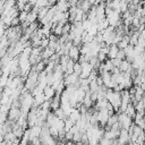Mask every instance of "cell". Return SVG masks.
I'll list each match as a JSON object with an SVG mask.
<instances>
[{"instance_id": "7c38bea8", "label": "cell", "mask_w": 145, "mask_h": 145, "mask_svg": "<svg viewBox=\"0 0 145 145\" xmlns=\"http://www.w3.org/2000/svg\"><path fill=\"white\" fill-rule=\"evenodd\" d=\"M43 94H44V96H45V99L46 100H51L52 97H54L56 96V89L52 87V86H50V85H48L44 89H43Z\"/></svg>"}, {"instance_id": "277c9868", "label": "cell", "mask_w": 145, "mask_h": 145, "mask_svg": "<svg viewBox=\"0 0 145 145\" xmlns=\"http://www.w3.org/2000/svg\"><path fill=\"white\" fill-rule=\"evenodd\" d=\"M118 143L122 144V145H127V144L130 143V135H129L128 129H125V128L120 129V135L118 137Z\"/></svg>"}, {"instance_id": "d6986e66", "label": "cell", "mask_w": 145, "mask_h": 145, "mask_svg": "<svg viewBox=\"0 0 145 145\" xmlns=\"http://www.w3.org/2000/svg\"><path fill=\"white\" fill-rule=\"evenodd\" d=\"M126 114L127 116H129L130 118H135V116H136V109H135V106H134V104L130 102L128 105H127V109H126Z\"/></svg>"}, {"instance_id": "3957f363", "label": "cell", "mask_w": 145, "mask_h": 145, "mask_svg": "<svg viewBox=\"0 0 145 145\" xmlns=\"http://www.w3.org/2000/svg\"><path fill=\"white\" fill-rule=\"evenodd\" d=\"M63 83L66 86L68 85H77L79 87V76L76 75L75 72L70 75H63Z\"/></svg>"}, {"instance_id": "4dcf8cb0", "label": "cell", "mask_w": 145, "mask_h": 145, "mask_svg": "<svg viewBox=\"0 0 145 145\" xmlns=\"http://www.w3.org/2000/svg\"><path fill=\"white\" fill-rule=\"evenodd\" d=\"M49 42H50L49 37H42V40H41V48L44 49V48L49 46Z\"/></svg>"}, {"instance_id": "f546056e", "label": "cell", "mask_w": 145, "mask_h": 145, "mask_svg": "<svg viewBox=\"0 0 145 145\" xmlns=\"http://www.w3.org/2000/svg\"><path fill=\"white\" fill-rule=\"evenodd\" d=\"M27 15H28V12H26V11H24V10L19 11L18 18H19L20 23H23V22H26V20H27Z\"/></svg>"}, {"instance_id": "4fadbf2b", "label": "cell", "mask_w": 145, "mask_h": 145, "mask_svg": "<svg viewBox=\"0 0 145 145\" xmlns=\"http://www.w3.org/2000/svg\"><path fill=\"white\" fill-rule=\"evenodd\" d=\"M25 130H26V129H25L24 127H22V126L17 125V123H16V121L14 122V125H12V133L16 135V137H18V138H22V136L24 135Z\"/></svg>"}, {"instance_id": "e575fe53", "label": "cell", "mask_w": 145, "mask_h": 145, "mask_svg": "<svg viewBox=\"0 0 145 145\" xmlns=\"http://www.w3.org/2000/svg\"><path fill=\"white\" fill-rule=\"evenodd\" d=\"M57 1H58V0H48V2H49L50 6H54V5L57 3Z\"/></svg>"}, {"instance_id": "7402d4cb", "label": "cell", "mask_w": 145, "mask_h": 145, "mask_svg": "<svg viewBox=\"0 0 145 145\" xmlns=\"http://www.w3.org/2000/svg\"><path fill=\"white\" fill-rule=\"evenodd\" d=\"M53 113H54L59 119H61V120H66V119L68 118V116L65 113V111H63L61 108H59V109H57L56 111H53Z\"/></svg>"}, {"instance_id": "d4e9b609", "label": "cell", "mask_w": 145, "mask_h": 145, "mask_svg": "<svg viewBox=\"0 0 145 145\" xmlns=\"http://www.w3.org/2000/svg\"><path fill=\"white\" fill-rule=\"evenodd\" d=\"M49 130H50V135L52 137H54L56 139H58V136H59V130L56 126H50L49 127Z\"/></svg>"}, {"instance_id": "484cf974", "label": "cell", "mask_w": 145, "mask_h": 145, "mask_svg": "<svg viewBox=\"0 0 145 145\" xmlns=\"http://www.w3.org/2000/svg\"><path fill=\"white\" fill-rule=\"evenodd\" d=\"M99 87H100V85L97 84L96 79H94V80H91V82H89V91H91V92H97Z\"/></svg>"}, {"instance_id": "f35d334b", "label": "cell", "mask_w": 145, "mask_h": 145, "mask_svg": "<svg viewBox=\"0 0 145 145\" xmlns=\"http://www.w3.org/2000/svg\"><path fill=\"white\" fill-rule=\"evenodd\" d=\"M1 125H2V123H1V122H0V128H1Z\"/></svg>"}, {"instance_id": "83f0119b", "label": "cell", "mask_w": 145, "mask_h": 145, "mask_svg": "<svg viewBox=\"0 0 145 145\" xmlns=\"http://www.w3.org/2000/svg\"><path fill=\"white\" fill-rule=\"evenodd\" d=\"M70 31H71V23H66L65 25H63V27H62V35L63 34H69L70 33Z\"/></svg>"}, {"instance_id": "44dd1931", "label": "cell", "mask_w": 145, "mask_h": 145, "mask_svg": "<svg viewBox=\"0 0 145 145\" xmlns=\"http://www.w3.org/2000/svg\"><path fill=\"white\" fill-rule=\"evenodd\" d=\"M129 36H130V39H129V44L133 45V46H135V45L137 44V42H138V39H139V32L137 31V32L133 33V34L129 35Z\"/></svg>"}, {"instance_id": "8992f818", "label": "cell", "mask_w": 145, "mask_h": 145, "mask_svg": "<svg viewBox=\"0 0 145 145\" xmlns=\"http://www.w3.org/2000/svg\"><path fill=\"white\" fill-rule=\"evenodd\" d=\"M92 70H93V66L88 61L83 62L82 63V74L79 75V77L80 78H88V76L92 72Z\"/></svg>"}, {"instance_id": "ab89813d", "label": "cell", "mask_w": 145, "mask_h": 145, "mask_svg": "<svg viewBox=\"0 0 145 145\" xmlns=\"http://www.w3.org/2000/svg\"><path fill=\"white\" fill-rule=\"evenodd\" d=\"M40 145H43V144H40Z\"/></svg>"}, {"instance_id": "9a60e30c", "label": "cell", "mask_w": 145, "mask_h": 145, "mask_svg": "<svg viewBox=\"0 0 145 145\" xmlns=\"http://www.w3.org/2000/svg\"><path fill=\"white\" fill-rule=\"evenodd\" d=\"M44 101H46V99H45V96H44L43 93L35 95V96H34V101H33V106H32V108H39V106H41V104H42Z\"/></svg>"}, {"instance_id": "ac0fdd59", "label": "cell", "mask_w": 145, "mask_h": 145, "mask_svg": "<svg viewBox=\"0 0 145 145\" xmlns=\"http://www.w3.org/2000/svg\"><path fill=\"white\" fill-rule=\"evenodd\" d=\"M80 116H82V113H80V111H79V109H77V108H74V110L70 112V114L68 116V118L69 119H71L74 122H76L79 118H80Z\"/></svg>"}, {"instance_id": "74e56055", "label": "cell", "mask_w": 145, "mask_h": 145, "mask_svg": "<svg viewBox=\"0 0 145 145\" xmlns=\"http://www.w3.org/2000/svg\"><path fill=\"white\" fill-rule=\"evenodd\" d=\"M1 96H2V93L0 92V100H1Z\"/></svg>"}, {"instance_id": "30bf717a", "label": "cell", "mask_w": 145, "mask_h": 145, "mask_svg": "<svg viewBox=\"0 0 145 145\" xmlns=\"http://www.w3.org/2000/svg\"><path fill=\"white\" fill-rule=\"evenodd\" d=\"M56 7H57V10L62 11V12H66V11H68V10H69V8H70V3H69L68 1L59 0V1H57Z\"/></svg>"}, {"instance_id": "52a82bcc", "label": "cell", "mask_w": 145, "mask_h": 145, "mask_svg": "<svg viewBox=\"0 0 145 145\" xmlns=\"http://www.w3.org/2000/svg\"><path fill=\"white\" fill-rule=\"evenodd\" d=\"M68 56H69V58H70L71 60H74L75 62L78 61V59H79V57H80V50H79V46L72 44V46L70 48V50H69V52H68Z\"/></svg>"}, {"instance_id": "1f68e13d", "label": "cell", "mask_w": 145, "mask_h": 145, "mask_svg": "<svg viewBox=\"0 0 145 145\" xmlns=\"http://www.w3.org/2000/svg\"><path fill=\"white\" fill-rule=\"evenodd\" d=\"M117 58H119L120 60L126 59V52H125V50H123V49H119L118 54H117Z\"/></svg>"}, {"instance_id": "e0dca14e", "label": "cell", "mask_w": 145, "mask_h": 145, "mask_svg": "<svg viewBox=\"0 0 145 145\" xmlns=\"http://www.w3.org/2000/svg\"><path fill=\"white\" fill-rule=\"evenodd\" d=\"M129 39H130V36L128 35V34H126V35H123V37L121 39V41H119L118 42V48L119 49H126L128 45H129Z\"/></svg>"}, {"instance_id": "5bb4252c", "label": "cell", "mask_w": 145, "mask_h": 145, "mask_svg": "<svg viewBox=\"0 0 145 145\" xmlns=\"http://www.w3.org/2000/svg\"><path fill=\"white\" fill-rule=\"evenodd\" d=\"M54 53H56V51H54V50H52L51 48L46 46V48H44V49L42 50V52H41V57H42V59H43V60H49V59H50Z\"/></svg>"}, {"instance_id": "2e32d148", "label": "cell", "mask_w": 145, "mask_h": 145, "mask_svg": "<svg viewBox=\"0 0 145 145\" xmlns=\"http://www.w3.org/2000/svg\"><path fill=\"white\" fill-rule=\"evenodd\" d=\"M118 51H119V48H118V45H117V44H111V45H109L108 59H114V58H117Z\"/></svg>"}, {"instance_id": "ba28073f", "label": "cell", "mask_w": 145, "mask_h": 145, "mask_svg": "<svg viewBox=\"0 0 145 145\" xmlns=\"http://www.w3.org/2000/svg\"><path fill=\"white\" fill-rule=\"evenodd\" d=\"M61 106V101H60V94H56L54 97L50 100V110L56 111Z\"/></svg>"}, {"instance_id": "cb8c5ba5", "label": "cell", "mask_w": 145, "mask_h": 145, "mask_svg": "<svg viewBox=\"0 0 145 145\" xmlns=\"http://www.w3.org/2000/svg\"><path fill=\"white\" fill-rule=\"evenodd\" d=\"M116 122H118V113H113L112 116H110V118L108 119V122H106V126L109 127H112Z\"/></svg>"}, {"instance_id": "603a6c76", "label": "cell", "mask_w": 145, "mask_h": 145, "mask_svg": "<svg viewBox=\"0 0 145 145\" xmlns=\"http://www.w3.org/2000/svg\"><path fill=\"white\" fill-rule=\"evenodd\" d=\"M27 22L31 24V23H34V22H37V12L35 11H29L28 15H27Z\"/></svg>"}, {"instance_id": "4316f807", "label": "cell", "mask_w": 145, "mask_h": 145, "mask_svg": "<svg viewBox=\"0 0 145 145\" xmlns=\"http://www.w3.org/2000/svg\"><path fill=\"white\" fill-rule=\"evenodd\" d=\"M74 72L76 74V75H80L82 74V63L79 62V61H76L75 63H74Z\"/></svg>"}, {"instance_id": "6da1fadb", "label": "cell", "mask_w": 145, "mask_h": 145, "mask_svg": "<svg viewBox=\"0 0 145 145\" xmlns=\"http://www.w3.org/2000/svg\"><path fill=\"white\" fill-rule=\"evenodd\" d=\"M39 84V72L35 71L34 69H31L28 76L26 77L25 82H24V86L27 91H33Z\"/></svg>"}, {"instance_id": "5b68a950", "label": "cell", "mask_w": 145, "mask_h": 145, "mask_svg": "<svg viewBox=\"0 0 145 145\" xmlns=\"http://www.w3.org/2000/svg\"><path fill=\"white\" fill-rule=\"evenodd\" d=\"M22 114V110L20 108H17V106H12L10 108V110L8 111V120H11V121H16Z\"/></svg>"}, {"instance_id": "8d00e7d4", "label": "cell", "mask_w": 145, "mask_h": 145, "mask_svg": "<svg viewBox=\"0 0 145 145\" xmlns=\"http://www.w3.org/2000/svg\"><path fill=\"white\" fill-rule=\"evenodd\" d=\"M11 145H20V144H19V143H12Z\"/></svg>"}, {"instance_id": "9c48e42d", "label": "cell", "mask_w": 145, "mask_h": 145, "mask_svg": "<svg viewBox=\"0 0 145 145\" xmlns=\"http://www.w3.org/2000/svg\"><path fill=\"white\" fill-rule=\"evenodd\" d=\"M119 69H120L121 72H129V74H130L131 70H133L131 62H129L127 59H123V60L121 61L120 66H119Z\"/></svg>"}, {"instance_id": "836d02e7", "label": "cell", "mask_w": 145, "mask_h": 145, "mask_svg": "<svg viewBox=\"0 0 145 145\" xmlns=\"http://www.w3.org/2000/svg\"><path fill=\"white\" fill-rule=\"evenodd\" d=\"M110 60L112 61L113 67H118V68H119V66H120V63H121V61H122V60H120L119 58H114V59H110Z\"/></svg>"}, {"instance_id": "8fae6325", "label": "cell", "mask_w": 145, "mask_h": 145, "mask_svg": "<svg viewBox=\"0 0 145 145\" xmlns=\"http://www.w3.org/2000/svg\"><path fill=\"white\" fill-rule=\"evenodd\" d=\"M42 131V127L39 125H35L33 127H29V138H34V137H40ZM31 140V139H29Z\"/></svg>"}, {"instance_id": "60d3db41", "label": "cell", "mask_w": 145, "mask_h": 145, "mask_svg": "<svg viewBox=\"0 0 145 145\" xmlns=\"http://www.w3.org/2000/svg\"><path fill=\"white\" fill-rule=\"evenodd\" d=\"M58 1H59V0H58Z\"/></svg>"}, {"instance_id": "d6a6232c", "label": "cell", "mask_w": 145, "mask_h": 145, "mask_svg": "<svg viewBox=\"0 0 145 145\" xmlns=\"http://www.w3.org/2000/svg\"><path fill=\"white\" fill-rule=\"evenodd\" d=\"M19 25H20V20H19V18H18V17L12 18L10 26H11V27H16V26H19Z\"/></svg>"}, {"instance_id": "f1b7e54d", "label": "cell", "mask_w": 145, "mask_h": 145, "mask_svg": "<svg viewBox=\"0 0 145 145\" xmlns=\"http://www.w3.org/2000/svg\"><path fill=\"white\" fill-rule=\"evenodd\" d=\"M74 125H75V122H74L71 119L67 118V119L65 120V130H66V131H67V130H69Z\"/></svg>"}, {"instance_id": "ffe728a7", "label": "cell", "mask_w": 145, "mask_h": 145, "mask_svg": "<svg viewBox=\"0 0 145 145\" xmlns=\"http://www.w3.org/2000/svg\"><path fill=\"white\" fill-rule=\"evenodd\" d=\"M77 6H78L84 12H86V14H87V12L89 11V9L92 8V5H91V2H89L88 0H84L82 3H79V5H77Z\"/></svg>"}, {"instance_id": "7a4b0ae2", "label": "cell", "mask_w": 145, "mask_h": 145, "mask_svg": "<svg viewBox=\"0 0 145 145\" xmlns=\"http://www.w3.org/2000/svg\"><path fill=\"white\" fill-rule=\"evenodd\" d=\"M118 122L121 128L129 129L131 127V125L134 123V119L130 118L129 116H127L126 112H119L118 113Z\"/></svg>"}, {"instance_id": "d590c367", "label": "cell", "mask_w": 145, "mask_h": 145, "mask_svg": "<svg viewBox=\"0 0 145 145\" xmlns=\"http://www.w3.org/2000/svg\"><path fill=\"white\" fill-rule=\"evenodd\" d=\"M83 1H84V0H78V3H77V5H79V3H82Z\"/></svg>"}]
</instances>
